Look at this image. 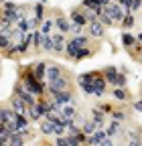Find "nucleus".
Instances as JSON below:
<instances>
[{"mask_svg":"<svg viewBox=\"0 0 142 146\" xmlns=\"http://www.w3.org/2000/svg\"><path fill=\"white\" fill-rule=\"evenodd\" d=\"M59 77H63V69H61L57 63H49V65H47V77H45V81L51 83V81H55V79H59Z\"/></svg>","mask_w":142,"mask_h":146,"instance_id":"39448f33","label":"nucleus"},{"mask_svg":"<svg viewBox=\"0 0 142 146\" xmlns=\"http://www.w3.org/2000/svg\"><path fill=\"white\" fill-rule=\"evenodd\" d=\"M96 51H98V49H94V47H83V49H79V53L75 55L73 61H83V59H87V57H92Z\"/></svg>","mask_w":142,"mask_h":146,"instance_id":"f3484780","label":"nucleus"},{"mask_svg":"<svg viewBox=\"0 0 142 146\" xmlns=\"http://www.w3.org/2000/svg\"><path fill=\"white\" fill-rule=\"evenodd\" d=\"M134 43H136V39H134L130 33H122V45L126 47V49H132V47H134Z\"/></svg>","mask_w":142,"mask_h":146,"instance_id":"b1692460","label":"nucleus"},{"mask_svg":"<svg viewBox=\"0 0 142 146\" xmlns=\"http://www.w3.org/2000/svg\"><path fill=\"white\" fill-rule=\"evenodd\" d=\"M100 110H102V112H112V106H110V104H102Z\"/></svg>","mask_w":142,"mask_h":146,"instance_id":"c9c22d12","label":"nucleus"},{"mask_svg":"<svg viewBox=\"0 0 142 146\" xmlns=\"http://www.w3.org/2000/svg\"><path fill=\"white\" fill-rule=\"evenodd\" d=\"M106 14H108L112 21L116 23V25H122V21H124V16H126L128 12L122 8V4H116V2H112V4H108L106 6Z\"/></svg>","mask_w":142,"mask_h":146,"instance_id":"7ed1b4c3","label":"nucleus"},{"mask_svg":"<svg viewBox=\"0 0 142 146\" xmlns=\"http://www.w3.org/2000/svg\"><path fill=\"white\" fill-rule=\"evenodd\" d=\"M71 25H73V23H71L67 16H63V14L55 18V27H57V31L63 33V35H65V33H71Z\"/></svg>","mask_w":142,"mask_h":146,"instance_id":"9d476101","label":"nucleus"},{"mask_svg":"<svg viewBox=\"0 0 142 146\" xmlns=\"http://www.w3.org/2000/svg\"><path fill=\"white\" fill-rule=\"evenodd\" d=\"M21 6H16L14 2H2V10H19Z\"/></svg>","mask_w":142,"mask_h":146,"instance_id":"473e14b6","label":"nucleus"},{"mask_svg":"<svg viewBox=\"0 0 142 146\" xmlns=\"http://www.w3.org/2000/svg\"><path fill=\"white\" fill-rule=\"evenodd\" d=\"M71 23H75V25H79V27H85V25H90V21H87V16H85V12H81L79 8H73L71 10Z\"/></svg>","mask_w":142,"mask_h":146,"instance_id":"1a4fd4ad","label":"nucleus"},{"mask_svg":"<svg viewBox=\"0 0 142 146\" xmlns=\"http://www.w3.org/2000/svg\"><path fill=\"white\" fill-rule=\"evenodd\" d=\"M41 51H53V36L51 35H43V39H41Z\"/></svg>","mask_w":142,"mask_h":146,"instance_id":"4be33fe9","label":"nucleus"},{"mask_svg":"<svg viewBox=\"0 0 142 146\" xmlns=\"http://www.w3.org/2000/svg\"><path fill=\"white\" fill-rule=\"evenodd\" d=\"M83 47H90V39H87V36H83V35H79V36H73V39H71V41L67 43V49H65V57L73 61V59H75V55L79 53V49H83Z\"/></svg>","mask_w":142,"mask_h":146,"instance_id":"f03ea898","label":"nucleus"},{"mask_svg":"<svg viewBox=\"0 0 142 146\" xmlns=\"http://www.w3.org/2000/svg\"><path fill=\"white\" fill-rule=\"evenodd\" d=\"M142 6V0H134V6H132V10H138Z\"/></svg>","mask_w":142,"mask_h":146,"instance_id":"4c0bfd02","label":"nucleus"},{"mask_svg":"<svg viewBox=\"0 0 142 146\" xmlns=\"http://www.w3.org/2000/svg\"><path fill=\"white\" fill-rule=\"evenodd\" d=\"M47 65H49V63H35V65H33V73L37 75V79H39L41 83H47V81H45V77H47Z\"/></svg>","mask_w":142,"mask_h":146,"instance_id":"9b49d317","label":"nucleus"},{"mask_svg":"<svg viewBox=\"0 0 142 146\" xmlns=\"http://www.w3.org/2000/svg\"><path fill=\"white\" fill-rule=\"evenodd\" d=\"M134 108L138 110V112H142V100L140 102H134Z\"/></svg>","mask_w":142,"mask_h":146,"instance_id":"58836bf2","label":"nucleus"},{"mask_svg":"<svg viewBox=\"0 0 142 146\" xmlns=\"http://www.w3.org/2000/svg\"><path fill=\"white\" fill-rule=\"evenodd\" d=\"M100 146H114V140H112V138H106V140H104Z\"/></svg>","mask_w":142,"mask_h":146,"instance_id":"e433bc0d","label":"nucleus"},{"mask_svg":"<svg viewBox=\"0 0 142 146\" xmlns=\"http://www.w3.org/2000/svg\"><path fill=\"white\" fill-rule=\"evenodd\" d=\"M55 122H51V120H43L41 122V132L45 134V136H51V134H55Z\"/></svg>","mask_w":142,"mask_h":146,"instance_id":"a211bd4d","label":"nucleus"},{"mask_svg":"<svg viewBox=\"0 0 142 146\" xmlns=\"http://www.w3.org/2000/svg\"><path fill=\"white\" fill-rule=\"evenodd\" d=\"M53 27H55V21L47 18V21H43V25H41V33H43V35H51Z\"/></svg>","mask_w":142,"mask_h":146,"instance_id":"bb28decb","label":"nucleus"},{"mask_svg":"<svg viewBox=\"0 0 142 146\" xmlns=\"http://www.w3.org/2000/svg\"><path fill=\"white\" fill-rule=\"evenodd\" d=\"M87 29H90V35L94 36V39H100V36L104 35V25H102L100 21H96V23H90V25H87Z\"/></svg>","mask_w":142,"mask_h":146,"instance_id":"2eb2a0df","label":"nucleus"},{"mask_svg":"<svg viewBox=\"0 0 142 146\" xmlns=\"http://www.w3.org/2000/svg\"><path fill=\"white\" fill-rule=\"evenodd\" d=\"M106 134H108V138L118 136V134H120V122H118V120H112V122L108 124V128H106Z\"/></svg>","mask_w":142,"mask_h":146,"instance_id":"6ab92c4d","label":"nucleus"},{"mask_svg":"<svg viewBox=\"0 0 142 146\" xmlns=\"http://www.w3.org/2000/svg\"><path fill=\"white\" fill-rule=\"evenodd\" d=\"M71 33H73V35H75V36H79V35H81V27H79V25H75V23H73V25H71Z\"/></svg>","mask_w":142,"mask_h":146,"instance_id":"f704fd0d","label":"nucleus"},{"mask_svg":"<svg viewBox=\"0 0 142 146\" xmlns=\"http://www.w3.org/2000/svg\"><path fill=\"white\" fill-rule=\"evenodd\" d=\"M106 138H108V134H106V130H102V128H100V130L94 134V136H90V138H87V144H90V146H100Z\"/></svg>","mask_w":142,"mask_h":146,"instance_id":"f8f14e48","label":"nucleus"},{"mask_svg":"<svg viewBox=\"0 0 142 146\" xmlns=\"http://www.w3.org/2000/svg\"><path fill=\"white\" fill-rule=\"evenodd\" d=\"M102 73H104V77H106V81H108V83H112V85H114L116 77L120 75V73H118V69H116L114 65H110V67H106V69H104Z\"/></svg>","mask_w":142,"mask_h":146,"instance_id":"dca6fc26","label":"nucleus"},{"mask_svg":"<svg viewBox=\"0 0 142 146\" xmlns=\"http://www.w3.org/2000/svg\"><path fill=\"white\" fill-rule=\"evenodd\" d=\"M132 6H134V0H122V8L126 12H132Z\"/></svg>","mask_w":142,"mask_h":146,"instance_id":"2f4dec72","label":"nucleus"},{"mask_svg":"<svg viewBox=\"0 0 142 146\" xmlns=\"http://www.w3.org/2000/svg\"><path fill=\"white\" fill-rule=\"evenodd\" d=\"M61 116L65 120H71V122H75L77 120V110H75V104H69V106H63V112Z\"/></svg>","mask_w":142,"mask_h":146,"instance_id":"ddd939ff","label":"nucleus"},{"mask_svg":"<svg viewBox=\"0 0 142 146\" xmlns=\"http://www.w3.org/2000/svg\"><path fill=\"white\" fill-rule=\"evenodd\" d=\"M0 146H8V144H0Z\"/></svg>","mask_w":142,"mask_h":146,"instance_id":"79ce46f5","label":"nucleus"},{"mask_svg":"<svg viewBox=\"0 0 142 146\" xmlns=\"http://www.w3.org/2000/svg\"><path fill=\"white\" fill-rule=\"evenodd\" d=\"M114 98H116V100H120V102H126L130 96H128V94H126V91H124L122 87H116V89H114Z\"/></svg>","mask_w":142,"mask_h":146,"instance_id":"cd10ccee","label":"nucleus"},{"mask_svg":"<svg viewBox=\"0 0 142 146\" xmlns=\"http://www.w3.org/2000/svg\"><path fill=\"white\" fill-rule=\"evenodd\" d=\"M10 136H12V132L8 130V128L6 126H0V144H8Z\"/></svg>","mask_w":142,"mask_h":146,"instance_id":"393cba45","label":"nucleus"},{"mask_svg":"<svg viewBox=\"0 0 142 146\" xmlns=\"http://www.w3.org/2000/svg\"><path fill=\"white\" fill-rule=\"evenodd\" d=\"M14 122H16V112L8 110V108H2V112H0V126H10Z\"/></svg>","mask_w":142,"mask_h":146,"instance_id":"6e6552de","label":"nucleus"},{"mask_svg":"<svg viewBox=\"0 0 142 146\" xmlns=\"http://www.w3.org/2000/svg\"><path fill=\"white\" fill-rule=\"evenodd\" d=\"M124 118H126V114H124L122 110H114V112H112V120H118V122H122Z\"/></svg>","mask_w":142,"mask_h":146,"instance_id":"7c9ffc66","label":"nucleus"},{"mask_svg":"<svg viewBox=\"0 0 142 146\" xmlns=\"http://www.w3.org/2000/svg\"><path fill=\"white\" fill-rule=\"evenodd\" d=\"M67 49V41L63 33H55L53 35V53H63Z\"/></svg>","mask_w":142,"mask_h":146,"instance_id":"423d86ee","label":"nucleus"},{"mask_svg":"<svg viewBox=\"0 0 142 146\" xmlns=\"http://www.w3.org/2000/svg\"><path fill=\"white\" fill-rule=\"evenodd\" d=\"M25 136H21V134H12L10 136V142H8V146H25Z\"/></svg>","mask_w":142,"mask_h":146,"instance_id":"a878e982","label":"nucleus"},{"mask_svg":"<svg viewBox=\"0 0 142 146\" xmlns=\"http://www.w3.org/2000/svg\"><path fill=\"white\" fill-rule=\"evenodd\" d=\"M57 100V104L59 106H69V104H75L73 102V94L71 91H63V94H57V96H53Z\"/></svg>","mask_w":142,"mask_h":146,"instance_id":"4468645a","label":"nucleus"},{"mask_svg":"<svg viewBox=\"0 0 142 146\" xmlns=\"http://www.w3.org/2000/svg\"><path fill=\"white\" fill-rule=\"evenodd\" d=\"M92 120L96 122L98 128H104V112H102L100 108H94L92 110Z\"/></svg>","mask_w":142,"mask_h":146,"instance_id":"aec40b11","label":"nucleus"},{"mask_svg":"<svg viewBox=\"0 0 142 146\" xmlns=\"http://www.w3.org/2000/svg\"><path fill=\"white\" fill-rule=\"evenodd\" d=\"M81 130H83V134H87V136H94V134L100 130V128L96 126V122H94V120H90V122H85V124L81 126Z\"/></svg>","mask_w":142,"mask_h":146,"instance_id":"412c9836","label":"nucleus"},{"mask_svg":"<svg viewBox=\"0 0 142 146\" xmlns=\"http://www.w3.org/2000/svg\"><path fill=\"white\" fill-rule=\"evenodd\" d=\"M98 21H100L104 27H112V25H116V23L112 21V18H110L108 14H106V12H104V14H100V18H98Z\"/></svg>","mask_w":142,"mask_h":146,"instance_id":"c756f323","label":"nucleus"},{"mask_svg":"<svg viewBox=\"0 0 142 146\" xmlns=\"http://www.w3.org/2000/svg\"><path fill=\"white\" fill-rule=\"evenodd\" d=\"M23 85H25V89H29L33 96H45V83H41L39 79H37V75L33 73V67H27L23 73H21V79H19Z\"/></svg>","mask_w":142,"mask_h":146,"instance_id":"f257e3e1","label":"nucleus"},{"mask_svg":"<svg viewBox=\"0 0 142 146\" xmlns=\"http://www.w3.org/2000/svg\"><path fill=\"white\" fill-rule=\"evenodd\" d=\"M55 146H69V140H67V136H57V142H55Z\"/></svg>","mask_w":142,"mask_h":146,"instance_id":"72a5a7b5","label":"nucleus"},{"mask_svg":"<svg viewBox=\"0 0 142 146\" xmlns=\"http://www.w3.org/2000/svg\"><path fill=\"white\" fill-rule=\"evenodd\" d=\"M134 23H136L134 14H132V12H128L126 16H124V21H122V25H120V27H122L124 31H128V29H132V27H134Z\"/></svg>","mask_w":142,"mask_h":146,"instance_id":"5701e85b","label":"nucleus"},{"mask_svg":"<svg viewBox=\"0 0 142 146\" xmlns=\"http://www.w3.org/2000/svg\"><path fill=\"white\" fill-rule=\"evenodd\" d=\"M140 91H142V87H140Z\"/></svg>","mask_w":142,"mask_h":146,"instance_id":"37998d69","label":"nucleus"},{"mask_svg":"<svg viewBox=\"0 0 142 146\" xmlns=\"http://www.w3.org/2000/svg\"><path fill=\"white\" fill-rule=\"evenodd\" d=\"M63 91H69V81L65 77H59L55 81H51L47 83V94L53 98V96H57V94H63Z\"/></svg>","mask_w":142,"mask_h":146,"instance_id":"20e7f679","label":"nucleus"},{"mask_svg":"<svg viewBox=\"0 0 142 146\" xmlns=\"http://www.w3.org/2000/svg\"><path fill=\"white\" fill-rule=\"evenodd\" d=\"M112 2H116V4H122V0H112Z\"/></svg>","mask_w":142,"mask_h":146,"instance_id":"a19ab883","label":"nucleus"},{"mask_svg":"<svg viewBox=\"0 0 142 146\" xmlns=\"http://www.w3.org/2000/svg\"><path fill=\"white\" fill-rule=\"evenodd\" d=\"M10 108L14 110L16 114H21V116H27V112H29V106H27L21 98H16L14 94H12V98H10Z\"/></svg>","mask_w":142,"mask_h":146,"instance_id":"0eeeda50","label":"nucleus"},{"mask_svg":"<svg viewBox=\"0 0 142 146\" xmlns=\"http://www.w3.org/2000/svg\"><path fill=\"white\" fill-rule=\"evenodd\" d=\"M126 83H128L126 75H124V73H120V75L116 77V81H114V87H126Z\"/></svg>","mask_w":142,"mask_h":146,"instance_id":"c85d7f7f","label":"nucleus"},{"mask_svg":"<svg viewBox=\"0 0 142 146\" xmlns=\"http://www.w3.org/2000/svg\"><path fill=\"white\" fill-rule=\"evenodd\" d=\"M136 41H140V43H142V33H140V35L136 36Z\"/></svg>","mask_w":142,"mask_h":146,"instance_id":"ea45409f","label":"nucleus"}]
</instances>
